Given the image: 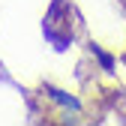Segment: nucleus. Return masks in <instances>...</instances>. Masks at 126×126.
I'll use <instances>...</instances> for the list:
<instances>
[{
	"mask_svg": "<svg viewBox=\"0 0 126 126\" xmlns=\"http://www.w3.org/2000/svg\"><path fill=\"white\" fill-rule=\"evenodd\" d=\"M48 93H51V99H54V102H60V105H66V108H72V111H78V108H81V105H78V99H75V96H66V93H63V90H54V87H51Z\"/></svg>",
	"mask_w": 126,
	"mask_h": 126,
	"instance_id": "f257e3e1",
	"label": "nucleus"
}]
</instances>
